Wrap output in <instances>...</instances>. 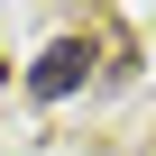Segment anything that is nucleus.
Returning <instances> with one entry per match:
<instances>
[{
  "mask_svg": "<svg viewBox=\"0 0 156 156\" xmlns=\"http://www.w3.org/2000/svg\"><path fill=\"white\" fill-rule=\"evenodd\" d=\"M83 83H92V46H83V37H55V46L28 64V92H37V101H73Z\"/></svg>",
  "mask_w": 156,
  "mask_h": 156,
  "instance_id": "nucleus-1",
  "label": "nucleus"
}]
</instances>
